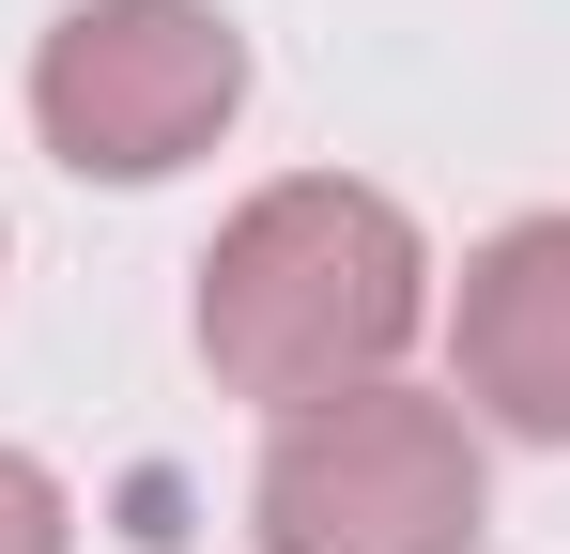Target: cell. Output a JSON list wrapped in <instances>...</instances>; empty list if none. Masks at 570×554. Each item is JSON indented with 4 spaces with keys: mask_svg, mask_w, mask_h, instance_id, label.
<instances>
[{
    "mask_svg": "<svg viewBox=\"0 0 570 554\" xmlns=\"http://www.w3.org/2000/svg\"><path fill=\"white\" fill-rule=\"evenodd\" d=\"M247 31L216 0H62L31 47V139L78 185H170L232 139Z\"/></svg>",
    "mask_w": 570,
    "mask_h": 554,
    "instance_id": "obj_3",
    "label": "cell"
},
{
    "mask_svg": "<svg viewBox=\"0 0 570 554\" xmlns=\"http://www.w3.org/2000/svg\"><path fill=\"white\" fill-rule=\"evenodd\" d=\"M448 400L509 447H570V200L463 247L448 293Z\"/></svg>",
    "mask_w": 570,
    "mask_h": 554,
    "instance_id": "obj_4",
    "label": "cell"
},
{
    "mask_svg": "<svg viewBox=\"0 0 570 554\" xmlns=\"http://www.w3.org/2000/svg\"><path fill=\"white\" fill-rule=\"evenodd\" d=\"M247 524H263V554H478L493 447H478L463 400L385 369V385H340V400H293L263 432Z\"/></svg>",
    "mask_w": 570,
    "mask_h": 554,
    "instance_id": "obj_2",
    "label": "cell"
},
{
    "mask_svg": "<svg viewBox=\"0 0 570 554\" xmlns=\"http://www.w3.org/2000/svg\"><path fill=\"white\" fill-rule=\"evenodd\" d=\"M0 554H78V508L31 447H0Z\"/></svg>",
    "mask_w": 570,
    "mask_h": 554,
    "instance_id": "obj_5",
    "label": "cell"
},
{
    "mask_svg": "<svg viewBox=\"0 0 570 554\" xmlns=\"http://www.w3.org/2000/svg\"><path fill=\"white\" fill-rule=\"evenodd\" d=\"M432 324V247L416 216L355 170H278L263 200L216 216L200 247V293H186V339L232 400H340V385H385Z\"/></svg>",
    "mask_w": 570,
    "mask_h": 554,
    "instance_id": "obj_1",
    "label": "cell"
}]
</instances>
